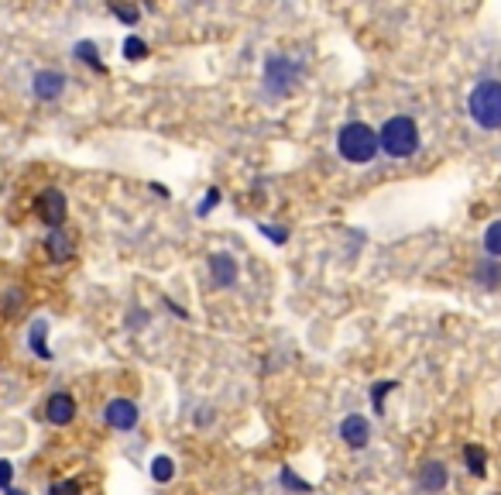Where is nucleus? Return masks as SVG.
I'll return each mask as SVG.
<instances>
[{
    "label": "nucleus",
    "mask_w": 501,
    "mask_h": 495,
    "mask_svg": "<svg viewBox=\"0 0 501 495\" xmlns=\"http://www.w3.org/2000/svg\"><path fill=\"white\" fill-rule=\"evenodd\" d=\"M66 90V76L59 72V69H38L35 72V80H31V93L45 100V104H52V100H59Z\"/></svg>",
    "instance_id": "obj_7"
},
{
    "label": "nucleus",
    "mask_w": 501,
    "mask_h": 495,
    "mask_svg": "<svg viewBox=\"0 0 501 495\" xmlns=\"http://www.w3.org/2000/svg\"><path fill=\"white\" fill-rule=\"evenodd\" d=\"M474 282H478V286H488V289H498L501 286V262H495V258L480 262L478 269H474Z\"/></svg>",
    "instance_id": "obj_14"
},
{
    "label": "nucleus",
    "mask_w": 501,
    "mask_h": 495,
    "mask_svg": "<svg viewBox=\"0 0 501 495\" xmlns=\"http://www.w3.org/2000/svg\"><path fill=\"white\" fill-rule=\"evenodd\" d=\"M210 275H213V286L230 289V286L238 282V262H234L230 255L217 251V255H210Z\"/></svg>",
    "instance_id": "obj_11"
},
{
    "label": "nucleus",
    "mask_w": 501,
    "mask_h": 495,
    "mask_svg": "<svg viewBox=\"0 0 501 495\" xmlns=\"http://www.w3.org/2000/svg\"><path fill=\"white\" fill-rule=\"evenodd\" d=\"M45 420L52 424V427H66L76 420V399L69 396V392H52L48 396V403H45Z\"/></svg>",
    "instance_id": "obj_8"
},
{
    "label": "nucleus",
    "mask_w": 501,
    "mask_h": 495,
    "mask_svg": "<svg viewBox=\"0 0 501 495\" xmlns=\"http://www.w3.org/2000/svg\"><path fill=\"white\" fill-rule=\"evenodd\" d=\"M471 121L484 131H501V80H480L467 96Z\"/></svg>",
    "instance_id": "obj_3"
},
{
    "label": "nucleus",
    "mask_w": 501,
    "mask_h": 495,
    "mask_svg": "<svg viewBox=\"0 0 501 495\" xmlns=\"http://www.w3.org/2000/svg\"><path fill=\"white\" fill-rule=\"evenodd\" d=\"M450 485V472L443 461H422L419 465V489L426 495H439Z\"/></svg>",
    "instance_id": "obj_9"
},
{
    "label": "nucleus",
    "mask_w": 501,
    "mask_h": 495,
    "mask_svg": "<svg viewBox=\"0 0 501 495\" xmlns=\"http://www.w3.org/2000/svg\"><path fill=\"white\" fill-rule=\"evenodd\" d=\"M340 440L347 444V448L361 450L368 448L371 440V424L361 416V413H350V416H344V424H340Z\"/></svg>",
    "instance_id": "obj_10"
},
{
    "label": "nucleus",
    "mask_w": 501,
    "mask_h": 495,
    "mask_svg": "<svg viewBox=\"0 0 501 495\" xmlns=\"http://www.w3.org/2000/svg\"><path fill=\"white\" fill-rule=\"evenodd\" d=\"M104 420H107V427L128 433V430L138 427L141 413H138V403H131V399H110V403L104 406Z\"/></svg>",
    "instance_id": "obj_6"
},
{
    "label": "nucleus",
    "mask_w": 501,
    "mask_h": 495,
    "mask_svg": "<svg viewBox=\"0 0 501 495\" xmlns=\"http://www.w3.org/2000/svg\"><path fill=\"white\" fill-rule=\"evenodd\" d=\"M217 203H220V189H210V197H206V200L199 203V206H196V214H199V217H203V214H210V210H213Z\"/></svg>",
    "instance_id": "obj_25"
},
{
    "label": "nucleus",
    "mask_w": 501,
    "mask_h": 495,
    "mask_svg": "<svg viewBox=\"0 0 501 495\" xmlns=\"http://www.w3.org/2000/svg\"><path fill=\"white\" fill-rule=\"evenodd\" d=\"M11 478H14V465L11 461H0V492L11 489Z\"/></svg>",
    "instance_id": "obj_24"
},
{
    "label": "nucleus",
    "mask_w": 501,
    "mask_h": 495,
    "mask_svg": "<svg viewBox=\"0 0 501 495\" xmlns=\"http://www.w3.org/2000/svg\"><path fill=\"white\" fill-rule=\"evenodd\" d=\"M172 474H175L172 457H154V461H152V478H154V482H172Z\"/></svg>",
    "instance_id": "obj_18"
},
{
    "label": "nucleus",
    "mask_w": 501,
    "mask_h": 495,
    "mask_svg": "<svg viewBox=\"0 0 501 495\" xmlns=\"http://www.w3.org/2000/svg\"><path fill=\"white\" fill-rule=\"evenodd\" d=\"M484 251H488V258H495L501 262V221L488 227V234H484Z\"/></svg>",
    "instance_id": "obj_17"
},
{
    "label": "nucleus",
    "mask_w": 501,
    "mask_h": 495,
    "mask_svg": "<svg viewBox=\"0 0 501 495\" xmlns=\"http://www.w3.org/2000/svg\"><path fill=\"white\" fill-rule=\"evenodd\" d=\"M463 461H467V472L471 474H478V478L488 474V454H484L480 448H474V444L463 448Z\"/></svg>",
    "instance_id": "obj_16"
},
{
    "label": "nucleus",
    "mask_w": 501,
    "mask_h": 495,
    "mask_svg": "<svg viewBox=\"0 0 501 495\" xmlns=\"http://www.w3.org/2000/svg\"><path fill=\"white\" fill-rule=\"evenodd\" d=\"M395 389V382H378L371 389V403H374V413H385V396Z\"/></svg>",
    "instance_id": "obj_20"
},
{
    "label": "nucleus",
    "mask_w": 501,
    "mask_h": 495,
    "mask_svg": "<svg viewBox=\"0 0 501 495\" xmlns=\"http://www.w3.org/2000/svg\"><path fill=\"white\" fill-rule=\"evenodd\" d=\"M110 14H113L117 21H124V24H138V18H141V11H138V7H117V4L110 7Z\"/></svg>",
    "instance_id": "obj_22"
},
{
    "label": "nucleus",
    "mask_w": 501,
    "mask_h": 495,
    "mask_svg": "<svg viewBox=\"0 0 501 495\" xmlns=\"http://www.w3.org/2000/svg\"><path fill=\"white\" fill-rule=\"evenodd\" d=\"M45 334H48V323H45V320H35V323H31V331H28V348H31V351H35L42 361H52L55 355L45 348Z\"/></svg>",
    "instance_id": "obj_13"
},
{
    "label": "nucleus",
    "mask_w": 501,
    "mask_h": 495,
    "mask_svg": "<svg viewBox=\"0 0 501 495\" xmlns=\"http://www.w3.org/2000/svg\"><path fill=\"white\" fill-rule=\"evenodd\" d=\"M124 55H128V59H131V63H141V59H145V55H148V46H145V42H141V38H138V35H131V38H128V42H124Z\"/></svg>",
    "instance_id": "obj_19"
},
{
    "label": "nucleus",
    "mask_w": 501,
    "mask_h": 495,
    "mask_svg": "<svg viewBox=\"0 0 501 495\" xmlns=\"http://www.w3.org/2000/svg\"><path fill=\"white\" fill-rule=\"evenodd\" d=\"M299 72H303V66L292 55H268L264 59V90L271 96L292 93L296 83H299Z\"/></svg>",
    "instance_id": "obj_4"
},
{
    "label": "nucleus",
    "mask_w": 501,
    "mask_h": 495,
    "mask_svg": "<svg viewBox=\"0 0 501 495\" xmlns=\"http://www.w3.org/2000/svg\"><path fill=\"white\" fill-rule=\"evenodd\" d=\"M279 478H282L285 489H292V492H305V489H309V485H305L303 478L292 472V468H282V474H279Z\"/></svg>",
    "instance_id": "obj_21"
},
{
    "label": "nucleus",
    "mask_w": 501,
    "mask_h": 495,
    "mask_svg": "<svg viewBox=\"0 0 501 495\" xmlns=\"http://www.w3.org/2000/svg\"><path fill=\"white\" fill-rule=\"evenodd\" d=\"M45 251H48L52 262H69V258H72V238H69L63 227H59V231H48Z\"/></svg>",
    "instance_id": "obj_12"
},
{
    "label": "nucleus",
    "mask_w": 501,
    "mask_h": 495,
    "mask_svg": "<svg viewBox=\"0 0 501 495\" xmlns=\"http://www.w3.org/2000/svg\"><path fill=\"white\" fill-rule=\"evenodd\" d=\"M337 152L350 165H368L378 155V131L364 121H350L337 131Z\"/></svg>",
    "instance_id": "obj_2"
},
{
    "label": "nucleus",
    "mask_w": 501,
    "mask_h": 495,
    "mask_svg": "<svg viewBox=\"0 0 501 495\" xmlns=\"http://www.w3.org/2000/svg\"><path fill=\"white\" fill-rule=\"evenodd\" d=\"M378 152L388 158H413L419 152V124L405 113H395L378 131Z\"/></svg>",
    "instance_id": "obj_1"
},
{
    "label": "nucleus",
    "mask_w": 501,
    "mask_h": 495,
    "mask_svg": "<svg viewBox=\"0 0 501 495\" xmlns=\"http://www.w3.org/2000/svg\"><path fill=\"white\" fill-rule=\"evenodd\" d=\"M262 231L271 241H285V238H288V231H282V227H262Z\"/></svg>",
    "instance_id": "obj_26"
},
{
    "label": "nucleus",
    "mask_w": 501,
    "mask_h": 495,
    "mask_svg": "<svg viewBox=\"0 0 501 495\" xmlns=\"http://www.w3.org/2000/svg\"><path fill=\"white\" fill-rule=\"evenodd\" d=\"M48 495H83V489L76 485V482H55V485H48Z\"/></svg>",
    "instance_id": "obj_23"
},
{
    "label": "nucleus",
    "mask_w": 501,
    "mask_h": 495,
    "mask_svg": "<svg viewBox=\"0 0 501 495\" xmlns=\"http://www.w3.org/2000/svg\"><path fill=\"white\" fill-rule=\"evenodd\" d=\"M35 210H38L42 224H48L52 231H59V227L66 224V214H69L66 193H63V189H55V186H48V189H42V193H38Z\"/></svg>",
    "instance_id": "obj_5"
},
{
    "label": "nucleus",
    "mask_w": 501,
    "mask_h": 495,
    "mask_svg": "<svg viewBox=\"0 0 501 495\" xmlns=\"http://www.w3.org/2000/svg\"><path fill=\"white\" fill-rule=\"evenodd\" d=\"M72 55L79 59V63H87L89 69H96V72H104V63H100V48L93 46V42H79V46L72 48Z\"/></svg>",
    "instance_id": "obj_15"
}]
</instances>
